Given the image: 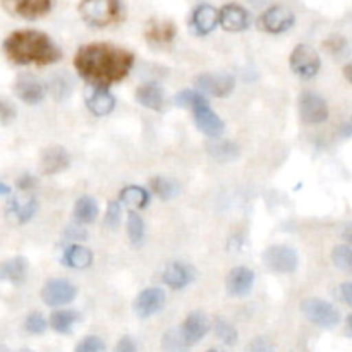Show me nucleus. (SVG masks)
I'll return each instance as SVG.
<instances>
[{
	"mask_svg": "<svg viewBox=\"0 0 352 352\" xmlns=\"http://www.w3.org/2000/svg\"><path fill=\"white\" fill-rule=\"evenodd\" d=\"M134 65V54L109 43H89L78 50L74 67L91 86H110L129 74Z\"/></svg>",
	"mask_w": 352,
	"mask_h": 352,
	"instance_id": "obj_1",
	"label": "nucleus"
},
{
	"mask_svg": "<svg viewBox=\"0 0 352 352\" xmlns=\"http://www.w3.org/2000/svg\"><path fill=\"white\" fill-rule=\"evenodd\" d=\"M7 58L17 65H43L60 60V48L52 41L47 33L38 30H17L3 41Z\"/></svg>",
	"mask_w": 352,
	"mask_h": 352,
	"instance_id": "obj_2",
	"label": "nucleus"
},
{
	"mask_svg": "<svg viewBox=\"0 0 352 352\" xmlns=\"http://www.w3.org/2000/svg\"><path fill=\"white\" fill-rule=\"evenodd\" d=\"M175 103L182 107H188L195 113V120L198 129L210 138H219L223 133V122L219 116L212 110L208 100L205 98L201 91H192L184 89L177 93Z\"/></svg>",
	"mask_w": 352,
	"mask_h": 352,
	"instance_id": "obj_3",
	"label": "nucleus"
},
{
	"mask_svg": "<svg viewBox=\"0 0 352 352\" xmlns=\"http://www.w3.org/2000/svg\"><path fill=\"white\" fill-rule=\"evenodd\" d=\"M78 10L82 21L95 28H105L124 19V6L120 0H81Z\"/></svg>",
	"mask_w": 352,
	"mask_h": 352,
	"instance_id": "obj_4",
	"label": "nucleus"
},
{
	"mask_svg": "<svg viewBox=\"0 0 352 352\" xmlns=\"http://www.w3.org/2000/svg\"><path fill=\"white\" fill-rule=\"evenodd\" d=\"M301 311L309 322L323 327V329H333L340 322L339 309L332 302L323 301V299L318 298H306L301 302Z\"/></svg>",
	"mask_w": 352,
	"mask_h": 352,
	"instance_id": "obj_5",
	"label": "nucleus"
},
{
	"mask_svg": "<svg viewBox=\"0 0 352 352\" xmlns=\"http://www.w3.org/2000/svg\"><path fill=\"white\" fill-rule=\"evenodd\" d=\"M263 263L274 274H292L298 270L299 256L296 250L285 244H277L265 250Z\"/></svg>",
	"mask_w": 352,
	"mask_h": 352,
	"instance_id": "obj_6",
	"label": "nucleus"
},
{
	"mask_svg": "<svg viewBox=\"0 0 352 352\" xmlns=\"http://www.w3.org/2000/svg\"><path fill=\"white\" fill-rule=\"evenodd\" d=\"M289 64L296 76H299L301 79H311L318 74L320 67H322V58L309 45H298L292 50Z\"/></svg>",
	"mask_w": 352,
	"mask_h": 352,
	"instance_id": "obj_7",
	"label": "nucleus"
},
{
	"mask_svg": "<svg viewBox=\"0 0 352 352\" xmlns=\"http://www.w3.org/2000/svg\"><path fill=\"white\" fill-rule=\"evenodd\" d=\"M296 23V16L284 6H272L258 17V28L265 33L280 34L291 30Z\"/></svg>",
	"mask_w": 352,
	"mask_h": 352,
	"instance_id": "obj_8",
	"label": "nucleus"
},
{
	"mask_svg": "<svg viewBox=\"0 0 352 352\" xmlns=\"http://www.w3.org/2000/svg\"><path fill=\"white\" fill-rule=\"evenodd\" d=\"M78 296V289L74 284L64 278H54L48 280L41 289V299L47 306L57 308V306H64L72 302Z\"/></svg>",
	"mask_w": 352,
	"mask_h": 352,
	"instance_id": "obj_9",
	"label": "nucleus"
},
{
	"mask_svg": "<svg viewBox=\"0 0 352 352\" xmlns=\"http://www.w3.org/2000/svg\"><path fill=\"white\" fill-rule=\"evenodd\" d=\"M3 9L23 19H40L54 7V0H2Z\"/></svg>",
	"mask_w": 352,
	"mask_h": 352,
	"instance_id": "obj_10",
	"label": "nucleus"
},
{
	"mask_svg": "<svg viewBox=\"0 0 352 352\" xmlns=\"http://www.w3.org/2000/svg\"><path fill=\"white\" fill-rule=\"evenodd\" d=\"M196 88L201 93H206L210 96H217V98H226L232 93L236 81L230 74H223V72H206V74H199L196 78Z\"/></svg>",
	"mask_w": 352,
	"mask_h": 352,
	"instance_id": "obj_11",
	"label": "nucleus"
},
{
	"mask_svg": "<svg viewBox=\"0 0 352 352\" xmlns=\"http://www.w3.org/2000/svg\"><path fill=\"white\" fill-rule=\"evenodd\" d=\"M299 113L306 124H322L329 119L330 110L323 96L318 93L305 91L299 98Z\"/></svg>",
	"mask_w": 352,
	"mask_h": 352,
	"instance_id": "obj_12",
	"label": "nucleus"
},
{
	"mask_svg": "<svg viewBox=\"0 0 352 352\" xmlns=\"http://www.w3.org/2000/svg\"><path fill=\"white\" fill-rule=\"evenodd\" d=\"M165 305V292L160 287H150L141 291L133 302V309L140 318H150L157 315Z\"/></svg>",
	"mask_w": 352,
	"mask_h": 352,
	"instance_id": "obj_13",
	"label": "nucleus"
},
{
	"mask_svg": "<svg viewBox=\"0 0 352 352\" xmlns=\"http://www.w3.org/2000/svg\"><path fill=\"white\" fill-rule=\"evenodd\" d=\"M219 24L230 33H241L250 26V12L239 3H226L219 10Z\"/></svg>",
	"mask_w": 352,
	"mask_h": 352,
	"instance_id": "obj_14",
	"label": "nucleus"
},
{
	"mask_svg": "<svg viewBox=\"0 0 352 352\" xmlns=\"http://www.w3.org/2000/svg\"><path fill=\"white\" fill-rule=\"evenodd\" d=\"M189 26L198 36H206L219 26V10L210 3H199L195 7L189 19Z\"/></svg>",
	"mask_w": 352,
	"mask_h": 352,
	"instance_id": "obj_15",
	"label": "nucleus"
},
{
	"mask_svg": "<svg viewBox=\"0 0 352 352\" xmlns=\"http://www.w3.org/2000/svg\"><path fill=\"white\" fill-rule=\"evenodd\" d=\"M227 292L234 298H244L254 285V272L246 267H236L227 275Z\"/></svg>",
	"mask_w": 352,
	"mask_h": 352,
	"instance_id": "obj_16",
	"label": "nucleus"
},
{
	"mask_svg": "<svg viewBox=\"0 0 352 352\" xmlns=\"http://www.w3.org/2000/svg\"><path fill=\"white\" fill-rule=\"evenodd\" d=\"M86 107L96 117H105L116 109V98L105 86H93L86 95Z\"/></svg>",
	"mask_w": 352,
	"mask_h": 352,
	"instance_id": "obj_17",
	"label": "nucleus"
},
{
	"mask_svg": "<svg viewBox=\"0 0 352 352\" xmlns=\"http://www.w3.org/2000/svg\"><path fill=\"white\" fill-rule=\"evenodd\" d=\"M14 91L24 103H30V105H36L45 98L43 85L31 76H23L17 79L14 85Z\"/></svg>",
	"mask_w": 352,
	"mask_h": 352,
	"instance_id": "obj_18",
	"label": "nucleus"
},
{
	"mask_svg": "<svg viewBox=\"0 0 352 352\" xmlns=\"http://www.w3.org/2000/svg\"><path fill=\"white\" fill-rule=\"evenodd\" d=\"M69 153L62 146H50L41 153V172L45 175L58 174L69 167Z\"/></svg>",
	"mask_w": 352,
	"mask_h": 352,
	"instance_id": "obj_19",
	"label": "nucleus"
},
{
	"mask_svg": "<svg viewBox=\"0 0 352 352\" xmlns=\"http://www.w3.org/2000/svg\"><path fill=\"white\" fill-rule=\"evenodd\" d=\"M175 34H177V26H175L172 21L151 19L150 23L146 24V30H144L146 40L155 45L170 43L175 38Z\"/></svg>",
	"mask_w": 352,
	"mask_h": 352,
	"instance_id": "obj_20",
	"label": "nucleus"
},
{
	"mask_svg": "<svg viewBox=\"0 0 352 352\" xmlns=\"http://www.w3.org/2000/svg\"><path fill=\"white\" fill-rule=\"evenodd\" d=\"M181 330L189 344H196L208 333L210 322L201 311H195L184 320V325L181 327Z\"/></svg>",
	"mask_w": 352,
	"mask_h": 352,
	"instance_id": "obj_21",
	"label": "nucleus"
},
{
	"mask_svg": "<svg viewBox=\"0 0 352 352\" xmlns=\"http://www.w3.org/2000/svg\"><path fill=\"white\" fill-rule=\"evenodd\" d=\"M28 260L24 256H14L0 263V280L10 284H21L28 275Z\"/></svg>",
	"mask_w": 352,
	"mask_h": 352,
	"instance_id": "obj_22",
	"label": "nucleus"
},
{
	"mask_svg": "<svg viewBox=\"0 0 352 352\" xmlns=\"http://www.w3.org/2000/svg\"><path fill=\"white\" fill-rule=\"evenodd\" d=\"M62 263L69 268H74V270H85V268L91 267L93 253L86 246L72 244V246H69L67 250L64 251Z\"/></svg>",
	"mask_w": 352,
	"mask_h": 352,
	"instance_id": "obj_23",
	"label": "nucleus"
},
{
	"mask_svg": "<svg viewBox=\"0 0 352 352\" xmlns=\"http://www.w3.org/2000/svg\"><path fill=\"white\" fill-rule=\"evenodd\" d=\"M136 102L141 103L144 109L160 112L162 107H164V91H162L160 86L146 82L136 89Z\"/></svg>",
	"mask_w": 352,
	"mask_h": 352,
	"instance_id": "obj_24",
	"label": "nucleus"
},
{
	"mask_svg": "<svg viewBox=\"0 0 352 352\" xmlns=\"http://www.w3.org/2000/svg\"><path fill=\"white\" fill-rule=\"evenodd\" d=\"M162 278H164L165 285H168L170 289L179 291V289H184L186 285L192 280V275H191V270H189L186 265L172 263L165 268L164 277Z\"/></svg>",
	"mask_w": 352,
	"mask_h": 352,
	"instance_id": "obj_25",
	"label": "nucleus"
},
{
	"mask_svg": "<svg viewBox=\"0 0 352 352\" xmlns=\"http://www.w3.org/2000/svg\"><path fill=\"white\" fill-rule=\"evenodd\" d=\"M79 313L72 311V309H60V311L52 313L50 316V327L57 333H71L72 327L79 322Z\"/></svg>",
	"mask_w": 352,
	"mask_h": 352,
	"instance_id": "obj_26",
	"label": "nucleus"
},
{
	"mask_svg": "<svg viewBox=\"0 0 352 352\" xmlns=\"http://www.w3.org/2000/svg\"><path fill=\"white\" fill-rule=\"evenodd\" d=\"M120 201L126 203L127 206H134V208H146L150 203V192L141 186H127L120 191L119 195Z\"/></svg>",
	"mask_w": 352,
	"mask_h": 352,
	"instance_id": "obj_27",
	"label": "nucleus"
},
{
	"mask_svg": "<svg viewBox=\"0 0 352 352\" xmlns=\"http://www.w3.org/2000/svg\"><path fill=\"white\" fill-rule=\"evenodd\" d=\"M74 217L81 223H93L98 217V205L91 196H81L74 205Z\"/></svg>",
	"mask_w": 352,
	"mask_h": 352,
	"instance_id": "obj_28",
	"label": "nucleus"
},
{
	"mask_svg": "<svg viewBox=\"0 0 352 352\" xmlns=\"http://www.w3.org/2000/svg\"><path fill=\"white\" fill-rule=\"evenodd\" d=\"M150 188L153 189L155 195L162 199H172L179 195V184L172 179L164 177V175H157L150 181Z\"/></svg>",
	"mask_w": 352,
	"mask_h": 352,
	"instance_id": "obj_29",
	"label": "nucleus"
},
{
	"mask_svg": "<svg viewBox=\"0 0 352 352\" xmlns=\"http://www.w3.org/2000/svg\"><path fill=\"white\" fill-rule=\"evenodd\" d=\"M36 210H38V203L34 198H30L24 203H19L14 199V201H10V206H9V212L16 217L19 223H26L28 220L33 219Z\"/></svg>",
	"mask_w": 352,
	"mask_h": 352,
	"instance_id": "obj_30",
	"label": "nucleus"
},
{
	"mask_svg": "<svg viewBox=\"0 0 352 352\" xmlns=\"http://www.w3.org/2000/svg\"><path fill=\"white\" fill-rule=\"evenodd\" d=\"M332 261L339 270L352 275V246L351 244H339L332 251Z\"/></svg>",
	"mask_w": 352,
	"mask_h": 352,
	"instance_id": "obj_31",
	"label": "nucleus"
},
{
	"mask_svg": "<svg viewBox=\"0 0 352 352\" xmlns=\"http://www.w3.org/2000/svg\"><path fill=\"white\" fill-rule=\"evenodd\" d=\"M162 346H164V349L167 352H186L189 342L186 340L182 330L172 329L164 336V339H162Z\"/></svg>",
	"mask_w": 352,
	"mask_h": 352,
	"instance_id": "obj_32",
	"label": "nucleus"
},
{
	"mask_svg": "<svg viewBox=\"0 0 352 352\" xmlns=\"http://www.w3.org/2000/svg\"><path fill=\"white\" fill-rule=\"evenodd\" d=\"M127 234L133 246H141L144 239V222L138 213L131 212L127 217Z\"/></svg>",
	"mask_w": 352,
	"mask_h": 352,
	"instance_id": "obj_33",
	"label": "nucleus"
},
{
	"mask_svg": "<svg viewBox=\"0 0 352 352\" xmlns=\"http://www.w3.org/2000/svg\"><path fill=\"white\" fill-rule=\"evenodd\" d=\"M215 333L227 346H234L237 342V339H239V333H237L236 327L223 318H219L215 322Z\"/></svg>",
	"mask_w": 352,
	"mask_h": 352,
	"instance_id": "obj_34",
	"label": "nucleus"
},
{
	"mask_svg": "<svg viewBox=\"0 0 352 352\" xmlns=\"http://www.w3.org/2000/svg\"><path fill=\"white\" fill-rule=\"evenodd\" d=\"M24 330L33 333V336H40V333H43L47 330V320H45V316L41 313H31L24 320Z\"/></svg>",
	"mask_w": 352,
	"mask_h": 352,
	"instance_id": "obj_35",
	"label": "nucleus"
},
{
	"mask_svg": "<svg viewBox=\"0 0 352 352\" xmlns=\"http://www.w3.org/2000/svg\"><path fill=\"white\" fill-rule=\"evenodd\" d=\"M74 352H105V342L96 336H88L78 342Z\"/></svg>",
	"mask_w": 352,
	"mask_h": 352,
	"instance_id": "obj_36",
	"label": "nucleus"
},
{
	"mask_svg": "<svg viewBox=\"0 0 352 352\" xmlns=\"http://www.w3.org/2000/svg\"><path fill=\"white\" fill-rule=\"evenodd\" d=\"M120 217H122V210H120V205L117 201H110L109 208H107V217L105 223L110 227V229H117L120 223Z\"/></svg>",
	"mask_w": 352,
	"mask_h": 352,
	"instance_id": "obj_37",
	"label": "nucleus"
},
{
	"mask_svg": "<svg viewBox=\"0 0 352 352\" xmlns=\"http://www.w3.org/2000/svg\"><path fill=\"white\" fill-rule=\"evenodd\" d=\"M323 47L333 55H342L347 48V41L344 36H330L329 40L323 43Z\"/></svg>",
	"mask_w": 352,
	"mask_h": 352,
	"instance_id": "obj_38",
	"label": "nucleus"
},
{
	"mask_svg": "<svg viewBox=\"0 0 352 352\" xmlns=\"http://www.w3.org/2000/svg\"><path fill=\"white\" fill-rule=\"evenodd\" d=\"M246 352H275V347L267 337H256L246 347Z\"/></svg>",
	"mask_w": 352,
	"mask_h": 352,
	"instance_id": "obj_39",
	"label": "nucleus"
},
{
	"mask_svg": "<svg viewBox=\"0 0 352 352\" xmlns=\"http://www.w3.org/2000/svg\"><path fill=\"white\" fill-rule=\"evenodd\" d=\"M16 119V109L9 102L0 98V124H9Z\"/></svg>",
	"mask_w": 352,
	"mask_h": 352,
	"instance_id": "obj_40",
	"label": "nucleus"
},
{
	"mask_svg": "<svg viewBox=\"0 0 352 352\" xmlns=\"http://www.w3.org/2000/svg\"><path fill=\"white\" fill-rule=\"evenodd\" d=\"M113 352H138V346L136 342H134L133 337L124 336L122 339H119V342H117Z\"/></svg>",
	"mask_w": 352,
	"mask_h": 352,
	"instance_id": "obj_41",
	"label": "nucleus"
},
{
	"mask_svg": "<svg viewBox=\"0 0 352 352\" xmlns=\"http://www.w3.org/2000/svg\"><path fill=\"white\" fill-rule=\"evenodd\" d=\"M340 296H342L344 302L352 308V282H346V284L340 285Z\"/></svg>",
	"mask_w": 352,
	"mask_h": 352,
	"instance_id": "obj_42",
	"label": "nucleus"
},
{
	"mask_svg": "<svg viewBox=\"0 0 352 352\" xmlns=\"http://www.w3.org/2000/svg\"><path fill=\"white\" fill-rule=\"evenodd\" d=\"M17 186L26 191V189H30L31 186H33V179H31V175H23V177L19 179V182H17Z\"/></svg>",
	"mask_w": 352,
	"mask_h": 352,
	"instance_id": "obj_43",
	"label": "nucleus"
},
{
	"mask_svg": "<svg viewBox=\"0 0 352 352\" xmlns=\"http://www.w3.org/2000/svg\"><path fill=\"white\" fill-rule=\"evenodd\" d=\"M342 237L346 239L347 244H351V246H352V223H351V226H347L346 229H344Z\"/></svg>",
	"mask_w": 352,
	"mask_h": 352,
	"instance_id": "obj_44",
	"label": "nucleus"
},
{
	"mask_svg": "<svg viewBox=\"0 0 352 352\" xmlns=\"http://www.w3.org/2000/svg\"><path fill=\"white\" fill-rule=\"evenodd\" d=\"M344 78H346L347 81H349L352 85V62L344 65Z\"/></svg>",
	"mask_w": 352,
	"mask_h": 352,
	"instance_id": "obj_45",
	"label": "nucleus"
},
{
	"mask_svg": "<svg viewBox=\"0 0 352 352\" xmlns=\"http://www.w3.org/2000/svg\"><path fill=\"white\" fill-rule=\"evenodd\" d=\"M7 195H10V188L6 184V182L0 181V196H7Z\"/></svg>",
	"mask_w": 352,
	"mask_h": 352,
	"instance_id": "obj_46",
	"label": "nucleus"
},
{
	"mask_svg": "<svg viewBox=\"0 0 352 352\" xmlns=\"http://www.w3.org/2000/svg\"><path fill=\"white\" fill-rule=\"evenodd\" d=\"M342 134H344V136H351V134H352V117H351V120H349V122H347L346 126H344V129H342Z\"/></svg>",
	"mask_w": 352,
	"mask_h": 352,
	"instance_id": "obj_47",
	"label": "nucleus"
},
{
	"mask_svg": "<svg viewBox=\"0 0 352 352\" xmlns=\"http://www.w3.org/2000/svg\"><path fill=\"white\" fill-rule=\"evenodd\" d=\"M347 333L352 337V313L347 316Z\"/></svg>",
	"mask_w": 352,
	"mask_h": 352,
	"instance_id": "obj_48",
	"label": "nucleus"
},
{
	"mask_svg": "<svg viewBox=\"0 0 352 352\" xmlns=\"http://www.w3.org/2000/svg\"><path fill=\"white\" fill-rule=\"evenodd\" d=\"M206 352H222V351H217V349H212V351H206Z\"/></svg>",
	"mask_w": 352,
	"mask_h": 352,
	"instance_id": "obj_49",
	"label": "nucleus"
},
{
	"mask_svg": "<svg viewBox=\"0 0 352 352\" xmlns=\"http://www.w3.org/2000/svg\"><path fill=\"white\" fill-rule=\"evenodd\" d=\"M19 352H33V351H30V349H24V351H19Z\"/></svg>",
	"mask_w": 352,
	"mask_h": 352,
	"instance_id": "obj_50",
	"label": "nucleus"
}]
</instances>
